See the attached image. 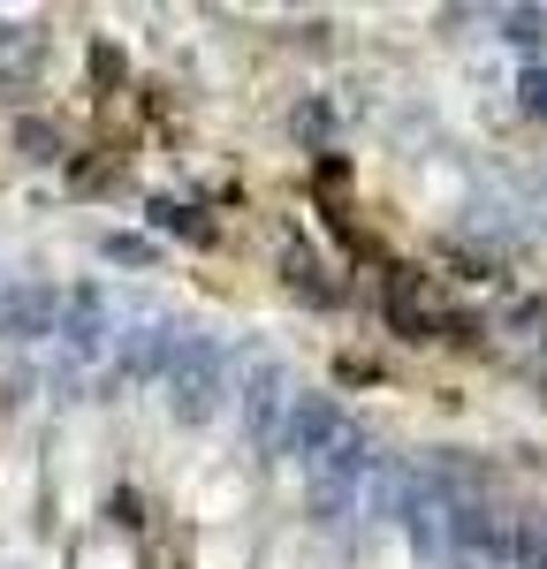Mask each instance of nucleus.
I'll return each instance as SVG.
<instances>
[{"label":"nucleus","instance_id":"f03ea898","mask_svg":"<svg viewBox=\"0 0 547 569\" xmlns=\"http://www.w3.org/2000/svg\"><path fill=\"white\" fill-rule=\"evenodd\" d=\"M289 433H297V448L312 456V448H327V440L342 433V418H335V402H297V410H289Z\"/></svg>","mask_w":547,"mask_h":569},{"label":"nucleus","instance_id":"6e6552de","mask_svg":"<svg viewBox=\"0 0 547 569\" xmlns=\"http://www.w3.org/2000/svg\"><path fill=\"white\" fill-rule=\"evenodd\" d=\"M509 39H517V46H533V39H547V16H509Z\"/></svg>","mask_w":547,"mask_h":569},{"label":"nucleus","instance_id":"0eeeda50","mask_svg":"<svg viewBox=\"0 0 547 569\" xmlns=\"http://www.w3.org/2000/svg\"><path fill=\"white\" fill-rule=\"evenodd\" d=\"M107 259H130V266H145V259H152V243H145V236H107Z\"/></svg>","mask_w":547,"mask_h":569},{"label":"nucleus","instance_id":"423d86ee","mask_svg":"<svg viewBox=\"0 0 547 569\" xmlns=\"http://www.w3.org/2000/svg\"><path fill=\"white\" fill-rule=\"evenodd\" d=\"M91 84H122V53L115 46H91Z\"/></svg>","mask_w":547,"mask_h":569},{"label":"nucleus","instance_id":"1a4fd4ad","mask_svg":"<svg viewBox=\"0 0 547 569\" xmlns=\"http://www.w3.org/2000/svg\"><path fill=\"white\" fill-rule=\"evenodd\" d=\"M525 114H547V69L525 77Z\"/></svg>","mask_w":547,"mask_h":569},{"label":"nucleus","instance_id":"7ed1b4c3","mask_svg":"<svg viewBox=\"0 0 547 569\" xmlns=\"http://www.w3.org/2000/svg\"><path fill=\"white\" fill-rule=\"evenodd\" d=\"M152 228H168V236H190V243H206V236H213V220L198 213V206H182V198H152Z\"/></svg>","mask_w":547,"mask_h":569},{"label":"nucleus","instance_id":"20e7f679","mask_svg":"<svg viewBox=\"0 0 547 569\" xmlns=\"http://www.w3.org/2000/svg\"><path fill=\"white\" fill-rule=\"evenodd\" d=\"M16 144H23V160H61V130H46V122H16Z\"/></svg>","mask_w":547,"mask_h":569},{"label":"nucleus","instance_id":"f257e3e1","mask_svg":"<svg viewBox=\"0 0 547 569\" xmlns=\"http://www.w3.org/2000/svg\"><path fill=\"white\" fill-rule=\"evenodd\" d=\"M0 319L16 335H53V289H8L0 297Z\"/></svg>","mask_w":547,"mask_h":569},{"label":"nucleus","instance_id":"39448f33","mask_svg":"<svg viewBox=\"0 0 547 569\" xmlns=\"http://www.w3.org/2000/svg\"><path fill=\"white\" fill-rule=\"evenodd\" d=\"M517 562L547 569V517H525V525H517Z\"/></svg>","mask_w":547,"mask_h":569}]
</instances>
